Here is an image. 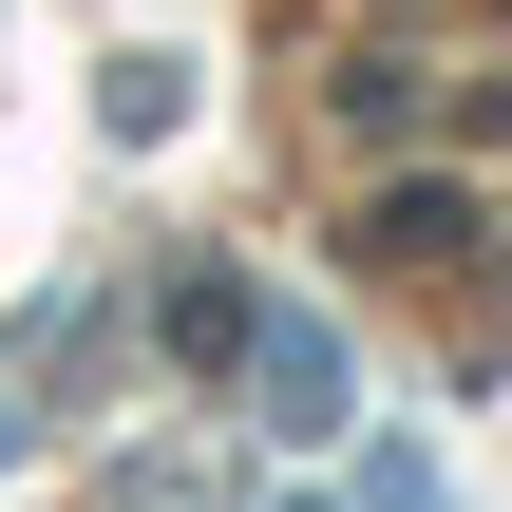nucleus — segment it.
<instances>
[{
	"mask_svg": "<svg viewBox=\"0 0 512 512\" xmlns=\"http://www.w3.org/2000/svg\"><path fill=\"white\" fill-rule=\"evenodd\" d=\"M266 418L323 437V418H342V361H323V342H266Z\"/></svg>",
	"mask_w": 512,
	"mask_h": 512,
	"instance_id": "f257e3e1",
	"label": "nucleus"
}]
</instances>
